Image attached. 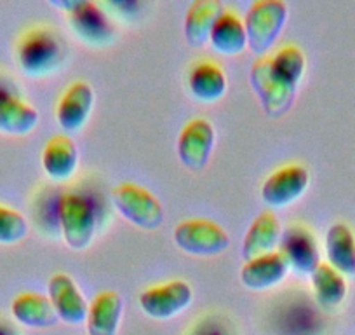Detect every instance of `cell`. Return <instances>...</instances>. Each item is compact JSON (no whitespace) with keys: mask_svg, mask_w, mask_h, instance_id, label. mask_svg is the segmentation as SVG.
<instances>
[{"mask_svg":"<svg viewBox=\"0 0 355 335\" xmlns=\"http://www.w3.org/2000/svg\"><path fill=\"white\" fill-rule=\"evenodd\" d=\"M289 271L288 262L281 252H270L261 257L251 259L241 269V281L245 288L261 292L279 285Z\"/></svg>","mask_w":355,"mask_h":335,"instance_id":"15","label":"cell"},{"mask_svg":"<svg viewBox=\"0 0 355 335\" xmlns=\"http://www.w3.org/2000/svg\"><path fill=\"white\" fill-rule=\"evenodd\" d=\"M327 264L343 276H355V236L347 224H333L326 232Z\"/></svg>","mask_w":355,"mask_h":335,"instance_id":"21","label":"cell"},{"mask_svg":"<svg viewBox=\"0 0 355 335\" xmlns=\"http://www.w3.org/2000/svg\"><path fill=\"white\" fill-rule=\"evenodd\" d=\"M310 279H312V288L313 293H315L317 302L324 309H334L347 297L348 286L343 275L338 272L334 268H331L329 264L320 262L315 271L310 275Z\"/></svg>","mask_w":355,"mask_h":335,"instance_id":"24","label":"cell"},{"mask_svg":"<svg viewBox=\"0 0 355 335\" xmlns=\"http://www.w3.org/2000/svg\"><path fill=\"white\" fill-rule=\"evenodd\" d=\"M289 9L282 0H256L245 15L244 26L248 46L258 58L266 56L274 47L288 22Z\"/></svg>","mask_w":355,"mask_h":335,"instance_id":"3","label":"cell"},{"mask_svg":"<svg viewBox=\"0 0 355 335\" xmlns=\"http://www.w3.org/2000/svg\"><path fill=\"white\" fill-rule=\"evenodd\" d=\"M281 238L282 229L279 218L272 211H263L254 218L251 227L245 232L244 241H242V257L248 262L251 259L270 254L281 243Z\"/></svg>","mask_w":355,"mask_h":335,"instance_id":"16","label":"cell"},{"mask_svg":"<svg viewBox=\"0 0 355 335\" xmlns=\"http://www.w3.org/2000/svg\"><path fill=\"white\" fill-rule=\"evenodd\" d=\"M68 15V23L78 39L91 46H103L110 44L114 39V28L108 22L107 15L100 9V6L89 0H77Z\"/></svg>","mask_w":355,"mask_h":335,"instance_id":"10","label":"cell"},{"mask_svg":"<svg viewBox=\"0 0 355 335\" xmlns=\"http://www.w3.org/2000/svg\"><path fill=\"white\" fill-rule=\"evenodd\" d=\"M193 299L192 286L183 279L152 286L139 295V307L153 320H169L183 313Z\"/></svg>","mask_w":355,"mask_h":335,"instance_id":"8","label":"cell"},{"mask_svg":"<svg viewBox=\"0 0 355 335\" xmlns=\"http://www.w3.org/2000/svg\"><path fill=\"white\" fill-rule=\"evenodd\" d=\"M209 44L225 56H237L248 47V32L244 22L235 13L225 11L211 30Z\"/></svg>","mask_w":355,"mask_h":335,"instance_id":"22","label":"cell"},{"mask_svg":"<svg viewBox=\"0 0 355 335\" xmlns=\"http://www.w3.org/2000/svg\"><path fill=\"white\" fill-rule=\"evenodd\" d=\"M28 234V222L19 211L0 204V245H16Z\"/></svg>","mask_w":355,"mask_h":335,"instance_id":"26","label":"cell"},{"mask_svg":"<svg viewBox=\"0 0 355 335\" xmlns=\"http://www.w3.org/2000/svg\"><path fill=\"white\" fill-rule=\"evenodd\" d=\"M122 297L114 290H107L94 297L87 311V334L89 335H117L122 318Z\"/></svg>","mask_w":355,"mask_h":335,"instance_id":"18","label":"cell"},{"mask_svg":"<svg viewBox=\"0 0 355 335\" xmlns=\"http://www.w3.org/2000/svg\"><path fill=\"white\" fill-rule=\"evenodd\" d=\"M119 213L132 225L145 231H155L164 224V208L150 190L136 183H121L112 194Z\"/></svg>","mask_w":355,"mask_h":335,"instance_id":"5","label":"cell"},{"mask_svg":"<svg viewBox=\"0 0 355 335\" xmlns=\"http://www.w3.org/2000/svg\"><path fill=\"white\" fill-rule=\"evenodd\" d=\"M281 255L288 262L289 269L300 275H312L319 262V250L313 236L305 227L288 229L281 238Z\"/></svg>","mask_w":355,"mask_h":335,"instance_id":"13","label":"cell"},{"mask_svg":"<svg viewBox=\"0 0 355 335\" xmlns=\"http://www.w3.org/2000/svg\"><path fill=\"white\" fill-rule=\"evenodd\" d=\"M310 186V173L302 164H288L275 170L261 186V199L266 206L284 208L298 201Z\"/></svg>","mask_w":355,"mask_h":335,"instance_id":"7","label":"cell"},{"mask_svg":"<svg viewBox=\"0 0 355 335\" xmlns=\"http://www.w3.org/2000/svg\"><path fill=\"white\" fill-rule=\"evenodd\" d=\"M216 133L206 119H193L180 133L178 157L190 172H202L213 154Z\"/></svg>","mask_w":355,"mask_h":335,"instance_id":"9","label":"cell"},{"mask_svg":"<svg viewBox=\"0 0 355 335\" xmlns=\"http://www.w3.org/2000/svg\"><path fill=\"white\" fill-rule=\"evenodd\" d=\"M0 335H16V334H15V330H12L8 323H6V321L0 320Z\"/></svg>","mask_w":355,"mask_h":335,"instance_id":"28","label":"cell"},{"mask_svg":"<svg viewBox=\"0 0 355 335\" xmlns=\"http://www.w3.org/2000/svg\"><path fill=\"white\" fill-rule=\"evenodd\" d=\"M249 81L268 117H282L291 111L298 84L281 74L270 56H261L252 63Z\"/></svg>","mask_w":355,"mask_h":335,"instance_id":"2","label":"cell"},{"mask_svg":"<svg viewBox=\"0 0 355 335\" xmlns=\"http://www.w3.org/2000/svg\"><path fill=\"white\" fill-rule=\"evenodd\" d=\"M223 6L218 0H196L187 11L185 39L190 47H204L209 42L211 30L223 15Z\"/></svg>","mask_w":355,"mask_h":335,"instance_id":"19","label":"cell"},{"mask_svg":"<svg viewBox=\"0 0 355 335\" xmlns=\"http://www.w3.org/2000/svg\"><path fill=\"white\" fill-rule=\"evenodd\" d=\"M174 243L193 257H216L230 245V238L218 224L204 218L183 220L174 229Z\"/></svg>","mask_w":355,"mask_h":335,"instance_id":"6","label":"cell"},{"mask_svg":"<svg viewBox=\"0 0 355 335\" xmlns=\"http://www.w3.org/2000/svg\"><path fill=\"white\" fill-rule=\"evenodd\" d=\"M39 124V112L0 84V133L12 136L30 135Z\"/></svg>","mask_w":355,"mask_h":335,"instance_id":"14","label":"cell"},{"mask_svg":"<svg viewBox=\"0 0 355 335\" xmlns=\"http://www.w3.org/2000/svg\"><path fill=\"white\" fill-rule=\"evenodd\" d=\"M67 51L61 37L54 30L37 26L28 30L16 46V60L28 77H44L63 65Z\"/></svg>","mask_w":355,"mask_h":335,"instance_id":"1","label":"cell"},{"mask_svg":"<svg viewBox=\"0 0 355 335\" xmlns=\"http://www.w3.org/2000/svg\"><path fill=\"white\" fill-rule=\"evenodd\" d=\"M190 335H230V332L218 320H202Z\"/></svg>","mask_w":355,"mask_h":335,"instance_id":"27","label":"cell"},{"mask_svg":"<svg viewBox=\"0 0 355 335\" xmlns=\"http://www.w3.org/2000/svg\"><path fill=\"white\" fill-rule=\"evenodd\" d=\"M78 164V149L67 135H54L42 150V168L46 175L56 182L71 179Z\"/></svg>","mask_w":355,"mask_h":335,"instance_id":"17","label":"cell"},{"mask_svg":"<svg viewBox=\"0 0 355 335\" xmlns=\"http://www.w3.org/2000/svg\"><path fill=\"white\" fill-rule=\"evenodd\" d=\"M47 293L60 321H64L71 327L85 323L89 306L70 276L61 272L54 275L47 285Z\"/></svg>","mask_w":355,"mask_h":335,"instance_id":"11","label":"cell"},{"mask_svg":"<svg viewBox=\"0 0 355 335\" xmlns=\"http://www.w3.org/2000/svg\"><path fill=\"white\" fill-rule=\"evenodd\" d=\"M272 58V63L275 65L281 74H284L289 81H293L295 84H300L303 74H305L306 68V58L303 54V51L298 46H282L277 53Z\"/></svg>","mask_w":355,"mask_h":335,"instance_id":"25","label":"cell"},{"mask_svg":"<svg viewBox=\"0 0 355 335\" xmlns=\"http://www.w3.org/2000/svg\"><path fill=\"white\" fill-rule=\"evenodd\" d=\"M58 222L64 243L75 252L89 248L96 232V213L87 197L64 193L58 203Z\"/></svg>","mask_w":355,"mask_h":335,"instance_id":"4","label":"cell"},{"mask_svg":"<svg viewBox=\"0 0 355 335\" xmlns=\"http://www.w3.org/2000/svg\"><path fill=\"white\" fill-rule=\"evenodd\" d=\"M11 313L18 323L28 328H51L60 321L49 297L40 293H19L11 304Z\"/></svg>","mask_w":355,"mask_h":335,"instance_id":"20","label":"cell"},{"mask_svg":"<svg viewBox=\"0 0 355 335\" xmlns=\"http://www.w3.org/2000/svg\"><path fill=\"white\" fill-rule=\"evenodd\" d=\"M227 75L211 61L197 63L189 74V86L193 97L204 104H213L227 93Z\"/></svg>","mask_w":355,"mask_h":335,"instance_id":"23","label":"cell"},{"mask_svg":"<svg viewBox=\"0 0 355 335\" xmlns=\"http://www.w3.org/2000/svg\"><path fill=\"white\" fill-rule=\"evenodd\" d=\"M94 105V91L87 82L77 81L63 93L56 107V121L67 133H77L87 122Z\"/></svg>","mask_w":355,"mask_h":335,"instance_id":"12","label":"cell"}]
</instances>
